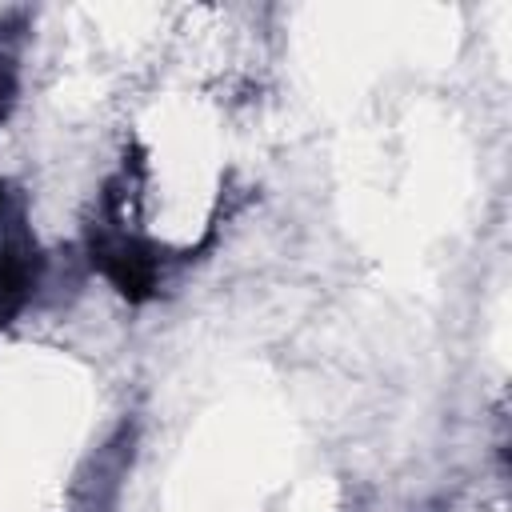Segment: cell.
<instances>
[{
    "label": "cell",
    "mask_w": 512,
    "mask_h": 512,
    "mask_svg": "<svg viewBox=\"0 0 512 512\" xmlns=\"http://www.w3.org/2000/svg\"><path fill=\"white\" fill-rule=\"evenodd\" d=\"M92 264L108 276V284L124 296V300H132V304H140V300H148L152 292H156V284H160V268H156V256H152V248L148 244H140L136 236H96L92 240Z\"/></svg>",
    "instance_id": "1"
},
{
    "label": "cell",
    "mask_w": 512,
    "mask_h": 512,
    "mask_svg": "<svg viewBox=\"0 0 512 512\" xmlns=\"http://www.w3.org/2000/svg\"><path fill=\"white\" fill-rule=\"evenodd\" d=\"M36 268H40V256H36V244L24 236V232H12L4 244H0V324L28 300V292L36 288Z\"/></svg>",
    "instance_id": "2"
},
{
    "label": "cell",
    "mask_w": 512,
    "mask_h": 512,
    "mask_svg": "<svg viewBox=\"0 0 512 512\" xmlns=\"http://www.w3.org/2000/svg\"><path fill=\"white\" fill-rule=\"evenodd\" d=\"M128 460H132V428L124 424L104 448H96V456L88 464L92 476H96V480L80 484V492H88V508H104L116 496V488H120V480L128 472Z\"/></svg>",
    "instance_id": "3"
},
{
    "label": "cell",
    "mask_w": 512,
    "mask_h": 512,
    "mask_svg": "<svg viewBox=\"0 0 512 512\" xmlns=\"http://www.w3.org/2000/svg\"><path fill=\"white\" fill-rule=\"evenodd\" d=\"M8 100H12V76H8V68H4V60H0V116H4V108H8Z\"/></svg>",
    "instance_id": "4"
}]
</instances>
